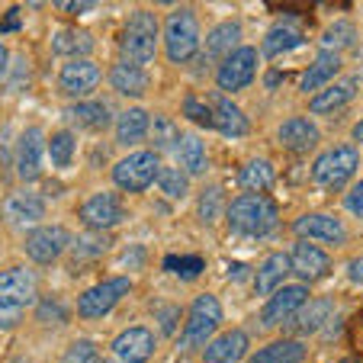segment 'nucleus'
Instances as JSON below:
<instances>
[{"label": "nucleus", "instance_id": "nucleus-1", "mask_svg": "<svg viewBox=\"0 0 363 363\" xmlns=\"http://www.w3.org/2000/svg\"><path fill=\"white\" fill-rule=\"evenodd\" d=\"M228 225L241 238H270L280 225V209L267 193H241L225 209Z\"/></svg>", "mask_w": 363, "mask_h": 363}, {"label": "nucleus", "instance_id": "nucleus-2", "mask_svg": "<svg viewBox=\"0 0 363 363\" xmlns=\"http://www.w3.org/2000/svg\"><path fill=\"white\" fill-rule=\"evenodd\" d=\"M119 52H123V62L138 65V68L155 62V55H158V16L151 10H135L123 29Z\"/></svg>", "mask_w": 363, "mask_h": 363}, {"label": "nucleus", "instance_id": "nucleus-3", "mask_svg": "<svg viewBox=\"0 0 363 363\" xmlns=\"http://www.w3.org/2000/svg\"><path fill=\"white\" fill-rule=\"evenodd\" d=\"M35 302V274L29 267H7L0 274V328L20 322L23 308Z\"/></svg>", "mask_w": 363, "mask_h": 363}, {"label": "nucleus", "instance_id": "nucleus-4", "mask_svg": "<svg viewBox=\"0 0 363 363\" xmlns=\"http://www.w3.org/2000/svg\"><path fill=\"white\" fill-rule=\"evenodd\" d=\"M199 48V20L193 10H174L164 23V52L174 65H186Z\"/></svg>", "mask_w": 363, "mask_h": 363}, {"label": "nucleus", "instance_id": "nucleus-5", "mask_svg": "<svg viewBox=\"0 0 363 363\" xmlns=\"http://www.w3.org/2000/svg\"><path fill=\"white\" fill-rule=\"evenodd\" d=\"M222 325V302L216 296L203 293L193 299L190 315H186L184 335H180V347H199V344H209V337H216Z\"/></svg>", "mask_w": 363, "mask_h": 363}, {"label": "nucleus", "instance_id": "nucleus-6", "mask_svg": "<svg viewBox=\"0 0 363 363\" xmlns=\"http://www.w3.org/2000/svg\"><path fill=\"white\" fill-rule=\"evenodd\" d=\"M158 174H161L158 151H132L113 167V184L125 193H142L158 180Z\"/></svg>", "mask_w": 363, "mask_h": 363}, {"label": "nucleus", "instance_id": "nucleus-7", "mask_svg": "<svg viewBox=\"0 0 363 363\" xmlns=\"http://www.w3.org/2000/svg\"><path fill=\"white\" fill-rule=\"evenodd\" d=\"M357 164H360V155H357L354 145H335L315 158L312 180L318 186H344L357 174Z\"/></svg>", "mask_w": 363, "mask_h": 363}, {"label": "nucleus", "instance_id": "nucleus-8", "mask_svg": "<svg viewBox=\"0 0 363 363\" xmlns=\"http://www.w3.org/2000/svg\"><path fill=\"white\" fill-rule=\"evenodd\" d=\"M254 74H257V48L241 45L228 58H222L219 71H216V87L222 94H238V90L251 87Z\"/></svg>", "mask_w": 363, "mask_h": 363}, {"label": "nucleus", "instance_id": "nucleus-9", "mask_svg": "<svg viewBox=\"0 0 363 363\" xmlns=\"http://www.w3.org/2000/svg\"><path fill=\"white\" fill-rule=\"evenodd\" d=\"M129 286H132L129 277H110V280H103V283H96V286L84 289L81 299H77V315L81 318L110 315L113 308H116V302L129 293Z\"/></svg>", "mask_w": 363, "mask_h": 363}, {"label": "nucleus", "instance_id": "nucleus-10", "mask_svg": "<svg viewBox=\"0 0 363 363\" xmlns=\"http://www.w3.org/2000/svg\"><path fill=\"white\" fill-rule=\"evenodd\" d=\"M68 245H71V235L65 232L62 225H39V228H33V232L26 235L23 251H26V257L33 264L45 267V264H55Z\"/></svg>", "mask_w": 363, "mask_h": 363}, {"label": "nucleus", "instance_id": "nucleus-11", "mask_svg": "<svg viewBox=\"0 0 363 363\" xmlns=\"http://www.w3.org/2000/svg\"><path fill=\"white\" fill-rule=\"evenodd\" d=\"M293 235L299 241H312V245H344L347 241V228L337 222L335 216L325 213H308L293 222Z\"/></svg>", "mask_w": 363, "mask_h": 363}, {"label": "nucleus", "instance_id": "nucleus-12", "mask_svg": "<svg viewBox=\"0 0 363 363\" xmlns=\"http://www.w3.org/2000/svg\"><path fill=\"white\" fill-rule=\"evenodd\" d=\"M306 302H308V289L299 286V283H286V286H280L267 299V306H264V312H261V318H257V322H261L264 328L283 325L296 312V308H302Z\"/></svg>", "mask_w": 363, "mask_h": 363}, {"label": "nucleus", "instance_id": "nucleus-13", "mask_svg": "<svg viewBox=\"0 0 363 363\" xmlns=\"http://www.w3.org/2000/svg\"><path fill=\"white\" fill-rule=\"evenodd\" d=\"M100 81H103V71L94 62H87V58H74V62H68L58 71V87L68 96H77V100L94 94L100 87Z\"/></svg>", "mask_w": 363, "mask_h": 363}, {"label": "nucleus", "instance_id": "nucleus-14", "mask_svg": "<svg viewBox=\"0 0 363 363\" xmlns=\"http://www.w3.org/2000/svg\"><path fill=\"white\" fill-rule=\"evenodd\" d=\"M81 222L87 228H100V232L119 225V222H123V203H119V196L116 193H106V190L94 193V196L81 206Z\"/></svg>", "mask_w": 363, "mask_h": 363}, {"label": "nucleus", "instance_id": "nucleus-15", "mask_svg": "<svg viewBox=\"0 0 363 363\" xmlns=\"http://www.w3.org/2000/svg\"><path fill=\"white\" fill-rule=\"evenodd\" d=\"M247 347H251L247 331H241V328L222 331V335H216L213 341L206 344L203 363H238V360H245Z\"/></svg>", "mask_w": 363, "mask_h": 363}, {"label": "nucleus", "instance_id": "nucleus-16", "mask_svg": "<svg viewBox=\"0 0 363 363\" xmlns=\"http://www.w3.org/2000/svg\"><path fill=\"white\" fill-rule=\"evenodd\" d=\"M42 158H45V142L39 129H26L16 145V174L23 184H33L42 174Z\"/></svg>", "mask_w": 363, "mask_h": 363}, {"label": "nucleus", "instance_id": "nucleus-17", "mask_svg": "<svg viewBox=\"0 0 363 363\" xmlns=\"http://www.w3.org/2000/svg\"><path fill=\"white\" fill-rule=\"evenodd\" d=\"M328 315H331V299H308L302 308H296L293 315L283 322V328H286V335H293V337H306V335H312V331H318L325 322H328Z\"/></svg>", "mask_w": 363, "mask_h": 363}, {"label": "nucleus", "instance_id": "nucleus-18", "mask_svg": "<svg viewBox=\"0 0 363 363\" xmlns=\"http://www.w3.org/2000/svg\"><path fill=\"white\" fill-rule=\"evenodd\" d=\"M113 354L123 363H148L151 354H155V335L142 325L135 328H125L123 335L113 341Z\"/></svg>", "mask_w": 363, "mask_h": 363}, {"label": "nucleus", "instance_id": "nucleus-19", "mask_svg": "<svg viewBox=\"0 0 363 363\" xmlns=\"http://www.w3.org/2000/svg\"><path fill=\"white\" fill-rule=\"evenodd\" d=\"M289 267H293V274H299L302 280H318L322 274H328L331 261L318 245H312V241H296V247L289 251Z\"/></svg>", "mask_w": 363, "mask_h": 363}, {"label": "nucleus", "instance_id": "nucleus-20", "mask_svg": "<svg viewBox=\"0 0 363 363\" xmlns=\"http://www.w3.org/2000/svg\"><path fill=\"white\" fill-rule=\"evenodd\" d=\"M209 106H213V129L222 132L225 138H241L251 132V123H247V116L241 113V106H235V100H228V96H213Z\"/></svg>", "mask_w": 363, "mask_h": 363}, {"label": "nucleus", "instance_id": "nucleus-21", "mask_svg": "<svg viewBox=\"0 0 363 363\" xmlns=\"http://www.w3.org/2000/svg\"><path fill=\"white\" fill-rule=\"evenodd\" d=\"M354 96H357V81L354 77H337L335 84H328L325 90H318V94L312 96L308 110L318 113V116H328V113H335V110H344Z\"/></svg>", "mask_w": 363, "mask_h": 363}, {"label": "nucleus", "instance_id": "nucleus-22", "mask_svg": "<svg viewBox=\"0 0 363 363\" xmlns=\"http://www.w3.org/2000/svg\"><path fill=\"white\" fill-rule=\"evenodd\" d=\"M277 138L289 151H312L318 145V125L306 116H293L277 129Z\"/></svg>", "mask_w": 363, "mask_h": 363}, {"label": "nucleus", "instance_id": "nucleus-23", "mask_svg": "<svg viewBox=\"0 0 363 363\" xmlns=\"http://www.w3.org/2000/svg\"><path fill=\"white\" fill-rule=\"evenodd\" d=\"M337 74H341V55H328V52H322V55L306 68V74H302V81H299V90L315 96L318 90H325L328 84H335Z\"/></svg>", "mask_w": 363, "mask_h": 363}, {"label": "nucleus", "instance_id": "nucleus-24", "mask_svg": "<svg viewBox=\"0 0 363 363\" xmlns=\"http://www.w3.org/2000/svg\"><path fill=\"white\" fill-rule=\"evenodd\" d=\"M151 135V116L142 110V106H129V110L119 113L116 119V142L132 148V145L145 142Z\"/></svg>", "mask_w": 363, "mask_h": 363}, {"label": "nucleus", "instance_id": "nucleus-25", "mask_svg": "<svg viewBox=\"0 0 363 363\" xmlns=\"http://www.w3.org/2000/svg\"><path fill=\"white\" fill-rule=\"evenodd\" d=\"M4 213H7V219L13 222V225L29 228V225H35V222L45 216V203H42L35 193L20 190V193H13V196L4 203Z\"/></svg>", "mask_w": 363, "mask_h": 363}, {"label": "nucleus", "instance_id": "nucleus-26", "mask_svg": "<svg viewBox=\"0 0 363 363\" xmlns=\"http://www.w3.org/2000/svg\"><path fill=\"white\" fill-rule=\"evenodd\" d=\"M289 254L286 251H277L270 254L267 261L261 264V270H257V280H254V289H257V296H274L277 289L286 283V274H289Z\"/></svg>", "mask_w": 363, "mask_h": 363}, {"label": "nucleus", "instance_id": "nucleus-27", "mask_svg": "<svg viewBox=\"0 0 363 363\" xmlns=\"http://www.w3.org/2000/svg\"><path fill=\"white\" fill-rule=\"evenodd\" d=\"M302 42V29L296 20H280L274 23V26L267 29V35H264V55L267 58H277L283 55V52H289V48H296Z\"/></svg>", "mask_w": 363, "mask_h": 363}, {"label": "nucleus", "instance_id": "nucleus-28", "mask_svg": "<svg viewBox=\"0 0 363 363\" xmlns=\"http://www.w3.org/2000/svg\"><path fill=\"white\" fill-rule=\"evenodd\" d=\"M110 84H113V90L123 96H142L145 90H148V74H145V68H138V65L119 62L110 68Z\"/></svg>", "mask_w": 363, "mask_h": 363}, {"label": "nucleus", "instance_id": "nucleus-29", "mask_svg": "<svg viewBox=\"0 0 363 363\" xmlns=\"http://www.w3.org/2000/svg\"><path fill=\"white\" fill-rule=\"evenodd\" d=\"M235 48H241V23L238 20L219 23L216 29H209V39H206V55L209 58H228Z\"/></svg>", "mask_w": 363, "mask_h": 363}, {"label": "nucleus", "instance_id": "nucleus-30", "mask_svg": "<svg viewBox=\"0 0 363 363\" xmlns=\"http://www.w3.org/2000/svg\"><path fill=\"white\" fill-rule=\"evenodd\" d=\"M71 119H74L84 132H103L110 125L113 113L103 100H77L74 106H71Z\"/></svg>", "mask_w": 363, "mask_h": 363}, {"label": "nucleus", "instance_id": "nucleus-31", "mask_svg": "<svg viewBox=\"0 0 363 363\" xmlns=\"http://www.w3.org/2000/svg\"><path fill=\"white\" fill-rule=\"evenodd\" d=\"M274 164L267 158H251L245 167L238 171V186L245 193H264L270 184H274Z\"/></svg>", "mask_w": 363, "mask_h": 363}, {"label": "nucleus", "instance_id": "nucleus-32", "mask_svg": "<svg viewBox=\"0 0 363 363\" xmlns=\"http://www.w3.org/2000/svg\"><path fill=\"white\" fill-rule=\"evenodd\" d=\"M177 158H180V171H186V174H206V167H209V155H206L203 138L193 135V132H186L180 138Z\"/></svg>", "mask_w": 363, "mask_h": 363}, {"label": "nucleus", "instance_id": "nucleus-33", "mask_svg": "<svg viewBox=\"0 0 363 363\" xmlns=\"http://www.w3.org/2000/svg\"><path fill=\"white\" fill-rule=\"evenodd\" d=\"M52 52L55 55H90L94 52V39L84 29H58L52 35Z\"/></svg>", "mask_w": 363, "mask_h": 363}, {"label": "nucleus", "instance_id": "nucleus-34", "mask_svg": "<svg viewBox=\"0 0 363 363\" xmlns=\"http://www.w3.org/2000/svg\"><path fill=\"white\" fill-rule=\"evenodd\" d=\"M302 360H306V347L299 341H293V337L267 344L261 354L254 357V363H302Z\"/></svg>", "mask_w": 363, "mask_h": 363}, {"label": "nucleus", "instance_id": "nucleus-35", "mask_svg": "<svg viewBox=\"0 0 363 363\" xmlns=\"http://www.w3.org/2000/svg\"><path fill=\"white\" fill-rule=\"evenodd\" d=\"M354 42H357L354 23H347V20L331 23V26L322 33V52H328V55H341L344 48H350Z\"/></svg>", "mask_w": 363, "mask_h": 363}, {"label": "nucleus", "instance_id": "nucleus-36", "mask_svg": "<svg viewBox=\"0 0 363 363\" xmlns=\"http://www.w3.org/2000/svg\"><path fill=\"white\" fill-rule=\"evenodd\" d=\"M74 151H77V138L74 132H55L52 142H48V161L55 167H71L74 164Z\"/></svg>", "mask_w": 363, "mask_h": 363}, {"label": "nucleus", "instance_id": "nucleus-37", "mask_svg": "<svg viewBox=\"0 0 363 363\" xmlns=\"http://www.w3.org/2000/svg\"><path fill=\"white\" fill-rule=\"evenodd\" d=\"M71 251L77 261H94V257L110 251V235H77L71 241Z\"/></svg>", "mask_w": 363, "mask_h": 363}, {"label": "nucleus", "instance_id": "nucleus-38", "mask_svg": "<svg viewBox=\"0 0 363 363\" xmlns=\"http://www.w3.org/2000/svg\"><path fill=\"white\" fill-rule=\"evenodd\" d=\"M151 138H155V151H177V145H180V132H177V125L171 123L167 116H158L155 123H151Z\"/></svg>", "mask_w": 363, "mask_h": 363}, {"label": "nucleus", "instance_id": "nucleus-39", "mask_svg": "<svg viewBox=\"0 0 363 363\" xmlns=\"http://www.w3.org/2000/svg\"><path fill=\"white\" fill-rule=\"evenodd\" d=\"M199 219L203 222H216L222 213L228 209V203H225V193H222V186H206L203 190V196H199Z\"/></svg>", "mask_w": 363, "mask_h": 363}, {"label": "nucleus", "instance_id": "nucleus-40", "mask_svg": "<svg viewBox=\"0 0 363 363\" xmlns=\"http://www.w3.org/2000/svg\"><path fill=\"white\" fill-rule=\"evenodd\" d=\"M158 186H161V190H164L171 199H180V196H186V190H190V180H186V174L180 171V167H161Z\"/></svg>", "mask_w": 363, "mask_h": 363}, {"label": "nucleus", "instance_id": "nucleus-41", "mask_svg": "<svg viewBox=\"0 0 363 363\" xmlns=\"http://www.w3.org/2000/svg\"><path fill=\"white\" fill-rule=\"evenodd\" d=\"M184 116H190L196 125H206V129H209V125H213V106L203 103L196 94H186L184 96Z\"/></svg>", "mask_w": 363, "mask_h": 363}, {"label": "nucleus", "instance_id": "nucleus-42", "mask_svg": "<svg viewBox=\"0 0 363 363\" xmlns=\"http://www.w3.org/2000/svg\"><path fill=\"white\" fill-rule=\"evenodd\" d=\"M62 363H96V347H94V341H87V337L74 341V344H71V347L62 354Z\"/></svg>", "mask_w": 363, "mask_h": 363}, {"label": "nucleus", "instance_id": "nucleus-43", "mask_svg": "<svg viewBox=\"0 0 363 363\" xmlns=\"http://www.w3.org/2000/svg\"><path fill=\"white\" fill-rule=\"evenodd\" d=\"M164 267L180 277H196L199 270H203V261H199V257H177V254H171L164 261Z\"/></svg>", "mask_w": 363, "mask_h": 363}, {"label": "nucleus", "instance_id": "nucleus-44", "mask_svg": "<svg viewBox=\"0 0 363 363\" xmlns=\"http://www.w3.org/2000/svg\"><path fill=\"white\" fill-rule=\"evenodd\" d=\"M344 209H347L354 219H363V180L350 186V193L344 196Z\"/></svg>", "mask_w": 363, "mask_h": 363}, {"label": "nucleus", "instance_id": "nucleus-45", "mask_svg": "<svg viewBox=\"0 0 363 363\" xmlns=\"http://www.w3.org/2000/svg\"><path fill=\"white\" fill-rule=\"evenodd\" d=\"M62 312H65L62 302H42V306H39V318H42V322H52V318H55V322H65Z\"/></svg>", "mask_w": 363, "mask_h": 363}, {"label": "nucleus", "instance_id": "nucleus-46", "mask_svg": "<svg viewBox=\"0 0 363 363\" xmlns=\"http://www.w3.org/2000/svg\"><path fill=\"white\" fill-rule=\"evenodd\" d=\"M158 315H161V331H164V335H171L174 325H177V308L167 306V308H161V312H155V318H158Z\"/></svg>", "mask_w": 363, "mask_h": 363}, {"label": "nucleus", "instance_id": "nucleus-47", "mask_svg": "<svg viewBox=\"0 0 363 363\" xmlns=\"http://www.w3.org/2000/svg\"><path fill=\"white\" fill-rule=\"evenodd\" d=\"M347 277L357 283V286H363V254H357L354 261L347 264Z\"/></svg>", "mask_w": 363, "mask_h": 363}, {"label": "nucleus", "instance_id": "nucleus-48", "mask_svg": "<svg viewBox=\"0 0 363 363\" xmlns=\"http://www.w3.org/2000/svg\"><path fill=\"white\" fill-rule=\"evenodd\" d=\"M16 29H20V10L13 7L4 20H0V33H16Z\"/></svg>", "mask_w": 363, "mask_h": 363}, {"label": "nucleus", "instance_id": "nucleus-49", "mask_svg": "<svg viewBox=\"0 0 363 363\" xmlns=\"http://www.w3.org/2000/svg\"><path fill=\"white\" fill-rule=\"evenodd\" d=\"M142 257H145V247H132V251H125L123 261H125V264H135V267H142Z\"/></svg>", "mask_w": 363, "mask_h": 363}, {"label": "nucleus", "instance_id": "nucleus-50", "mask_svg": "<svg viewBox=\"0 0 363 363\" xmlns=\"http://www.w3.org/2000/svg\"><path fill=\"white\" fill-rule=\"evenodd\" d=\"M62 7L68 10V13H84V10H90V4H87V0H84V4H81V0H65Z\"/></svg>", "mask_w": 363, "mask_h": 363}, {"label": "nucleus", "instance_id": "nucleus-51", "mask_svg": "<svg viewBox=\"0 0 363 363\" xmlns=\"http://www.w3.org/2000/svg\"><path fill=\"white\" fill-rule=\"evenodd\" d=\"M7 65H10V52H7V45L0 42V77L7 74Z\"/></svg>", "mask_w": 363, "mask_h": 363}, {"label": "nucleus", "instance_id": "nucleus-52", "mask_svg": "<svg viewBox=\"0 0 363 363\" xmlns=\"http://www.w3.org/2000/svg\"><path fill=\"white\" fill-rule=\"evenodd\" d=\"M354 142H363V119L354 125Z\"/></svg>", "mask_w": 363, "mask_h": 363}, {"label": "nucleus", "instance_id": "nucleus-53", "mask_svg": "<svg viewBox=\"0 0 363 363\" xmlns=\"http://www.w3.org/2000/svg\"><path fill=\"white\" fill-rule=\"evenodd\" d=\"M96 363H113V360H100V357H96Z\"/></svg>", "mask_w": 363, "mask_h": 363}, {"label": "nucleus", "instance_id": "nucleus-54", "mask_svg": "<svg viewBox=\"0 0 363 363\" xmlns=\"http://www.w3.org/2000/svg\"><path fill=\"white\" fill-rule=\"evenodd\" d=\"M341 363H357V360H341Z\"/></svg>", "mask_w": 363, "mask_h": 363}]
</instances>
